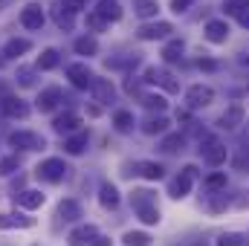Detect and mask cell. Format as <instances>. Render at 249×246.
Returning a JSON list of instances; mask_svg holds the SVG:
<instances>
[{"mask_svg":"<svg viewBox=\"0 0 249 246\" xmlns=\"http://www.w3.org/2000/svg\"><path fill=\"white\" fill-rule=\"evenodd\" d=\"M136 174H142L145 180H160L165 171H162L160 162H136Z\"/></svg>","mask_w":249,"mask_h":246,"instance_id":"cell-22","label":"cell"},{"mask_svg":"<svg viewBox=\"0 0 249 246\" xmlns=\"http://www.w3.org/2000/svg\"><path fill=\"white\" fill-rule=\"evenodd\" d=\"M96 15L110 23V20H119V18H122V6H119L116 0H102L99 9H96Z\"/></svg>","mask_w":249,"mask_h":246,"instance_id":"cell-12","label":"cell"},{"mask_svg":"<svg viewBox=\"0 0 249 246\" xmlns=\"http://www.w3.org/2000/svg\"><path fill=\"white\" fill-rule=\"evenodd\" d=\"M200 67H203V70H214L217 64H214V61H200Z\"/></svg>","mask_w":249,"mask_h":246,"instance_id":"cell-46","label":"cell"},{"mask_svg":"<svg viewBox=\"0 0 249 246\" xmlns=\"http://www.w3.org/2000/svg\"><path fill=\"white\" fill-rule=\"evenodd\" d=\"M3 113H6V116H12V119H15V116H18V119H23V116L29 113V107H26L20 99H12V96H9V99H3Z\"/></svg>","mask_w":249,"mask_h":246,"instance_id":"cell-17","label":"cell"},{"mask_svg":"<svg viewBox=\"0 0 249 246\" xmlns=\"http://www.w3.org/2000/svg\"><path fill=\"white\" fill-rule=\"evenodd\" d=\"M241 122H244V107H241V105H232V107L220 116V127H226V130H235Z\"/></svg>","mask_w":249,"mask_h":246,"instance_id":"cell-15","label":"cell"},{"mask_svg":"<svg viewBox=\"0 0 249 246\" xmlns=\"http://www.w3.org/2000/svg\"><path fill=\"white\" fill-rule=\"evenodd\" d=\"M67 165H64V159H44L41 165H38V177L41 180H47V183H61L64 177H67Z\"/></svg>","mask_w":249,"mask_h":246,"instance_id":"cell-2","label":"cell"},{"mask_svg":"<svg viewBox=\"0 0 249 246\" xmlns=\"http://www.w3.org/2000/svg\"><path fill=\"white\" fill-rule=\"evenodd\" d=\"M124 244L127 246H148L151 238H148L145 232H127V235H124Z\"/></svg>","mask_w":249,"mask_h":246,"instance_id":"cell-35","label":"cell"},{"mask_svg":"<svg viewBox=\"0 0 249 246\" xmlns=\"http://www.w3.org/2000/svg\"><path fill=\"white\" fill-rule=\"evenodd\" d=\"M206 38H209L212 44H226L229 26H226L223 20H209V23H206Z\"/></svg>","mask_w":249,"mask_h":246,"instance_id":"cell-11","label":"cell"},{"mask_svg":"<svg viewBox=\"0 0 249 246\" xmlns=\"http://www.w3.org/2000/svg\"><path fill=\"white\" fill-rule=\"evenodd\" d=\"M81 124V119L75 116V113H64V116H58L55 122H53V127L58 130V133H70V130H75Z\"/></svg>","mask_w":249,"mask_h":246,"instance_id":"cell-23","label":"cell"},{"mask_svg":"<svg viewBox=\"0 0 249 246\" xmlns=\"http://www.w3.org/2000/svg\"><path fill=\"white\" fill-rule=\"evenodd\" d=\"M58 67V53L55 50H44L38 58V70H55Z\"/></svg>","mask_w":249,"mask_h":246,"instance_id":"cell-28","label":"cell"},{"mask_svg":"<svg viewBox=\"0 0 249 246\" xmlns=\"http://www.w3.org/2000/svg\"><path fill=\"white\" fill-rule=\"evenodd\" d=\"M130 203H133V209H136V211H142V209L157 206V197H154V191L139 188V191H133V194H130Z\"/></svg>","mask_w":249,"mask_h":246,"instance_id":"cell-14","label":"cell"},{"mask_svg":"<svg viewBox=\"0 0 249 246\" xmlns=\"http://www.w3.org/2000/svg\"><path fill=\"white\" fill-rule=\"evenodd\" d=\"M99 200H102L105 209H113V206H119V191H116L110 183H105L102 185V191H99Z\"/></svg>","mask_w":249,"mask_h":246,"instance_id":"cell-24","label":"cell"},{"mask_svg":"<svg viewBox=\"0 0 249 246\" xmlns=\"http://www.w3.org/2000/svg\"><path fill=\"white\" fill-rule=\"evenodd\" d=\"M12 226L29 229V226H35V220L32 217H23V214H0V229H12Z\"/></svg>","mask_w":249,"mask_h":246,"instance_id":"cell-19","label":"cell"},{"mask_svg":"<svg viewBox=\"0 0 249 246\" xmlns=\"http://www.w3.org/2000/svg\"><path fill=\"white\" fill-rule=\"evenodd\" d=\"M180 148H183V136H180V133H171V136L162 139V151L174 154V151H180Z\"/></svg>","mask_w":249,"mask_h":246,"instance_id":"cell-33","label":"cell"},{"mask_svg":"<svg viewBox=\"0 0 249 246\" xmlns=\"http://www.w3.org/2000/svg\"><path fill=\"white\" fill-rule=\"evenodd\" d=\"M15 200H18V206H23V209H38V206H44V194H41V191H20V194H15Z\"/></svg>","mask_w":249,"mask_h":246,"instance_id":"cell-18","label":"cell"},{"mask_svg":"<svg viewBox=\"0 0 249 246\" xmlns=\"http://www.w3.org/2000/svg\"><path fill=\"white\" fill-rule=\"evenodd\" d=\"M9 145H12V148H20V151H38V148H44L47 142H44V136H38V133L15 130V133L9 136Z\"/></svg>","mask_w":249,"mask_h":246,"instance_id":"cell-3","label":"cell"},{"mask_svg":"<svg viewBox=\"0 0 249 246\" xmlns=\"http://www.w3.org/2000/svg\"><path fill=\"white\" fill-rule=\"evenodd\" d=\"M168 32H174V26L165 23V20H160V23H145V26L139 29V38H142V41H157V38H165Z\"/></svg>","mask_w":249,"mask_h":246,"instance_id":"cell-8","label":"cell"},{"mask_svg":"<svg viewBox=\"0 0 249 246\" xmlns=\"http://www.w3.org/2000/svg\"><path fill=\"white\" fill-rule=\"evenodd\" d=\"M58 217L61 220H78L81 217V206L75 203V200H61V206H58Z\"/></svg>","mask_w":249,"mask_h":246,"instance_id":"cell-21","label":"cell"},{"mask_svg":"<svg viewBox=\"0 0 249 246\" xmlns=\"http://www.w3.org/2000/svg\"><path fill=\"white\" fill-rule=\"evenodd\" d=\"M20 23H23L26 29H41V26H44V9H41L38 3L23 6V12H20Z\"/></svg>","mask_w":249,"mask_h":246,"instance_id":"cell-5","label":"cell"},{"mask_svg":"<svg viewBox=\"0 0 249 246\" xmlns=\"http://www.w3.org/2000/svg\"><path fill=\"white\" fill-rule=\"evenodd\" d=\"M84 3H87V0H64V12H70V15H72V12H81V9H84Z\"/></svg>","mask_w":249,"mask_h":246,"instance_id":"cell-41","label":"cell"},{"mask_svg":"<svg viewBox=\"0 0 249 246\" xmlns=\"http://www.w3.org/2000/svg\"><path fill=\"white\" fill-rule=\"evenodd\" d=\"M162 58H165L168 64L180 61V58H183V41H171V44L162 50Z\"/></svg>","mask_w":249,"mask_h":246,"instance_id":"cell-27","label":"cell"},{"mask_svg":"<svg viewBox=\"0 0 249 246\" xmlns=\"http://www.w3.org/2000/svg\"><path fill=\"white\" fill-rule=\"evenodd\" d=\"M165 127H168V122H165L162 116H157V119H148V122L142 124V130H145V133H162Z\"/></svg>","mask_w":249,"mask_h":246,"instance_id":"cell-36","label":"cell"},{"mask_svg":"<svg viewBox=\"0 0 249 246\" xmlns=\"http://www.w3.org/2000/svg\"><path fill=\"white\" fill-rule=\"evenodd\" d=\"M238 20H241V26H249V9L241 15V18H238Z\"/></svg>","mask_w":249,"mask_h":246,"instance_id":"cell-45","label":"cell"},{"mask_svg":"<svg viewBox=\"0 0 249 246\" xmlns=\"http://www.w3.org/2000/svg\"><path fill=\"white\" fill-rule=\"evenodd\" d=\"M75 53H78V55H96V53H99V44H96V38H90V35L78 38V41H75Z\"/></svg>","mask_w":249,"mask_h":246,"instance_id":"cell-25","label":"cell"},{"mask_svg":"<svg viewBox=\"0 0 249 246\" xmlns=\"http://www.w3.org/2000/svg\"><path fill=\"white\" fill-rule=\"evenodd\" d=\"M61 99H64L61 90H58V87H50V90H44V93L38 96V107H41V110L47 113V110H53V107H55V105H58Z\"/></svg>","mask_w":249,"mask_h":246,"instance_id":"cell-16","label":"cell"},{"mask_svg":"<svg viewBox=\"0 0 249 246\" xmlns=\"http://www.w3.org/2000/svg\"><path fill=\"white\" fill-rule=\"evenodd\" d=\"M55 20H58V26H64V29H72V15L70 12L64 15V9H58L55 12Z\"/></svg>","mask_w":249,"mask_h":246,"instance_id":"cell-40","label":"cell"},{"mask_svg":"<svg viewBox=\"0 0 249 246\" xmlns=\"http://www.w3.org/2000/svg\"><path fill=\"white\" fill-rule=\"evenodd\" d=\"M136 214H139V220H142V223H148V226L160 223V209H157V206H151V209H142V211H136Z\"/></svg>","mask_w":249,"mask_h":246,"instance_id":"cell-34","label":"cell"},{"mask_svg":"<svg viewBox=\"0 0 249 246\" xmlns=\"http://www.w3.org/2000/svg\"><path fill=\"white\" fill-rule=\"evenodd\" d=\"M93 238H96V226H78V229H72V232H70L67 244H72V246L93 244Z\"/></svg>","mask_w":249,"mask_h":246,"instance_id":"cell-13","label":"cell"},{"mask_svg":"<svg viewBox=\"0 0 249 246\" xmlns=\"http://www.w3.org/2000/svg\"><path fill=\"white\" fill-rule=\"evenodd\" d=\"M67 78L72 81V87H90L93 84V72L87 70V64H70L67 67Z\"/></svg>","mask_w":249,"mask_h":246,"instance_id":"cell-4","label":"cell"},{"mask_svg":"<svg viewBox=\"0 0 249 246\" xmlns=\"http://www.w3.org/2000/svg\"><path fill=\"white\" fill-rule=\"evenodd\" d=\"M206 188H226V174H212L209 180H206Z\"/></svg>","mask_w":249,"mask_h":246,"instance_id":"cell-39","label":"cell"},{"mask_svg":"<svg viewBox=\"0 0 249 246\" xmlns=\"http://www.w3.org/2000/svg\"><path fill=\"white\" fill-rule=\"evenodd\" d=\"M64 148H67V154H81V151L87 148V136H84V133H78V136L67 139V142H64Z\"/></svg>","mask_w":249,"mask_h":246,"instance_id":"cell-29","label":"cell"},{"mask_svg":"<svg viewBox=\"0 0 249 246\" xmlns=\"http://www.w3.org/2000/svg\"><path fill=\"white\" fill-rule=\"evenodd\" d=\"M133 9H136V15L139 18H151V15H157V0H133Z\"/></svg>","mask_w":249,"mask_h":246,"instance_id":"cell-26","label":"cell"},{"mask_svg":"<svg viewBox=\"0 0 249 246\" xmlns=\"http://www.w3.org/2000/svg\"><path fill=\"white\" fill-rule=\"evenodd\" d=\"M229 15H235V18H241L244 12L249 9V0H226V6H223Z\"/></svg>","mask_w":249,"mask_h":246,"instance_id":"cell-31","label":"cell"},{"mask_svg":"<svg viewBox=\"0 0 249 246\" xmlns=\"http://www.w3.org/2000/svg\"><path fill=\"white\" fill-rule=\"evenodd\" d=\"M194 177H197V168L194 165H188V168H183V174L174 180V188H171V197H186L188 188H191V183H194Z\"/></svg>","mask_w":249,"mask_h":246,"instance_id":"cell-10","label":"cell"},{"mask_svg":"<svg viewBox=\"0 0 249 246\" xmlns=\"http://www.w3.org/2000/svg\"><path fill=\"white\" fill-rule=\"evenodd\" d=\"M191 3H197V0H171V6H174V12H186Z\"/></svg>","mask_w":249,"mask_h":246,"instance_id":"cell-43","label":"cell"},{"mask_svg":"<svg viewBox=\"0 0 249 246\" xmlns=\"http://www.w3.org/2000/svg\"><path fill=\"white\" fill-rule=\"evenodd\" d=\"M29 41L26 38H12L9 44H6V50H3V55L6 58H18V55H23V53H29Z\"/></svg>","mask_w":249,"mask_h":246,"instance_id":"cell-20","label":"cell"},{"mask_svg":"<svg viewBox=\"0 0 249 246\" xmlns=\"http://www.w3.org/2000/svg\"><path fill=\"white\" fill-rule=\"evenodd\" d=\"M212 102H214V90H212V87H206V84L188 87V93H186L188 110H200V107H206V105H212Z\"/></svg>","mask_w":249,"mask_h":246,"instance_id":"cell-1","label":"cell"},{"mask_svg":"<svg viewBox=\"0 0 249 246\" xmlns=\"http://www.w3.org/2000/svg\"><path fill=\"white\" fill-rule=\"evenodd\" d=\"M145 81H151V84H162L168 93H177V90H180V84L174 81V75L165 72V70H157V67H151V70L145 72Z\"/></svg>","mask_w":249,"mask_h":246,"instance_id":"cell-6","label":"cell"},{"mask_svg":"<svg viewBox=\"0 0 249 246\" xmlns=\"http://www.w3.org/2000/svg\"><path fill=\"white\" fill-rule=\"evenodd\" d=\"M90 246H110V238H102V235H96Z\"/></svg>","mask_w":249,"mask_h":246,"instance_id":"cell-44","label":"cell"},{"mask_svg":"<svg viewBox=\"0 0 249 246\" xmlns=\"http://www.w3.org/2000/svg\"><path fill=\"white\" fill-rule=\"evenodd\" d=\"M18 165H20V159H18V157H6V159L0 162V174H12Z\"/></svg>","mask_w":249,"mask_h":246,"instance_id":"cell-38","label":"cell"},{"mask_svg":"<svg viewBox=\"0 0 249 246\" xmlns=\"http://www.w3.org/2000/svg\"><path fill=\"white\" fill-rule=\"evenodd\" d=\"M217 246H244V238H241V235H235V232H229V235H220Z\"/></svg>","mask_w":249,"mask_h":246,"instance_id":"cell-37","label":"cell"},{"mask_svg":"<svg viewBox=\"0 0 249 246\" xmlns=\"http://www.w3.org/2000/svg\"><path fill=\"white\" fill-rule=\"evenodd\" d=\"M200 151H203V159H206L209 165L226 162V148H223L217 139H206V148H200Z\"/></svg>","mask_w":249,"mask_h":246,"instance_id":"cell-7","label":"cell"},{"mask_svg":"<svg viewBox=\"0 0 249 246\" xmlns=\"http://www.w3.org/2000/svg\"><path fill=\"white\" fill-rule=\"evenodd\" d=\"M142 105H145V107H148V110H160V113H162V110H165V105H168V102H165V99H162V96H142Z\"/></svg>","mask_w":249,"mask_h":246,"instance_id":"cell-32","label":"cell"},{"mask_svg":"<svg viewBox=\"0 0 249 246\" xmlns=\"http://www.w3.org/2000/svg\"><path fill=\"white\" fill-rule=\"evenodd\" d=\"M113 124H116V130H119V133H127V130L133 127V116H130L127 110H119V113L113 116Z\"/></svg>","mask_w":249,"mask_h":246,"instance_id":"cell-30","label":"cell"},{"mask_svg":"<svg viewBox=\"0 0 249 246\" xmlns=\"http://www.w3.org/2000/svg\"><path fill=\"white\" fill-rule=\"evenodd\" d=\"M90 90H93L96 102H102V105H110V102H113V93H116L113 84H110V78H93Z\"/></svg>","mask_w":249,"mask_h":246,"instance_id":"cell-9","label":"cell"},{"mask_svg":"<svg viewBox=\"0 0 249 246\" xmlns=\"http://www.w3.org/2000/svg\"><path fill=\"white\" fill-rule=\"evenodd\" d=\"M87 23H90L93 29H105V26H107V20H102L96 12H90V15H87Z\"/></svg>","mask_w":249,"mask_h":246,"instance_id":"cell-42","label":"cell"}]
</instances>
